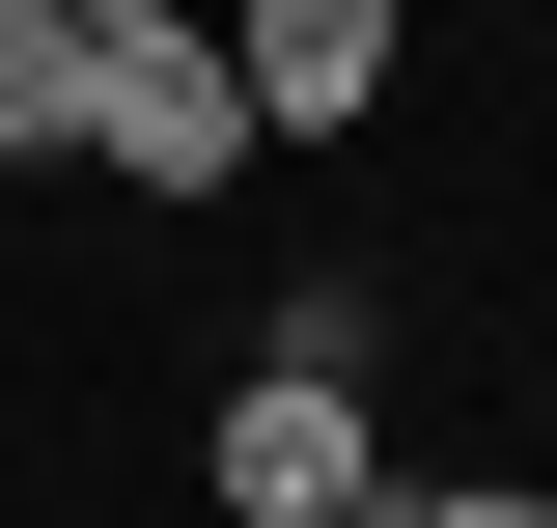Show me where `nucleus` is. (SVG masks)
<instances>
[{
  "mask_svg": "<svg viewBox=\"0 0 557 528\" xmlns=\"http://www.w3.org/2000/svg\"><path fill=\"white\" fill-rule=\"evenodd\" d=\"M57 167H112L139 223H223L278 139H251V84H223V28L168 0V28H84V139H57Z\"/></svg>",
  "mask_w": 557,
  "mask_h": 528,
  "instance_id": "f257e3e1",
  "label": "nucleus"
},
{
  "mask_svg": "<svg viewBox=\"0 0 557 528\" xmlns=\"http://www.w3.org/2000/svg\"><path fill=\"white\" fill-rule=\"evenodd\" d=\"M196 501H223V528H335V501H391V390H362V362H251V390L196 417Z\"/></svg>",
  "mask_w": 557,
  "mask_h": 528,
  "instance_id": "f03ea898",
  "label": "nucleus"
},
{
  "mask_svg": "<svg viewBox=\"0 0 557 528\" xmlns=\"http://www.w3.org/2000/svg\"><path fill=\"white\" fill-rule=\"evenodd\" d=\"M196 28L251 84V139H391V84H418V0H196Z\"/></svg>",
  "mask_w": 557,
  "mask_h": 528,
  "instance_id": "7ed1b4c3",
  "label": "nucleus"
},
{
  "mask_svg": "<svg viewBox=\"0 0 557 528\" xmlns=\"http://www.w3.org/2000/svg\"><path fill=\"white\" fill-rule=\"evenodd\" d=\"M57 139H84V28H57V0H0V167H57Z\"/></svg>",
  "mask_w": 557,
  "mask_h": 528,
  "instance_id": "20e7f679",
  "label": "nucleus"
},
{
  "mask_svg": "<svg viewBox=\"0 0 557 528\" xmlns=\"http://www.w3.org/2000/svg\"><path fill=\"white\" fill-rule=\"evenodd\" d=\"M391 528H557V473H391Z\"/></svg>",
  "mask_w": 557,
  "mask_h": 528,
  "instance_id": "39448f33",
  "label": "nucleus"
},
{
  "mask_svg": "<svg viewBox=\"0 0 557 528\" xmlns=\"http://www.w3.org/2000/svg\"><path fill=\"white\" fill-rule=\"evenodd\" d=\"M57 28H168V0H57Z\"/></svg>",
  "mask_w": 557,
  "mask_h": 528,
  "instance_id": "423d86ee",
  "label": "nucleus"
},
{
  "mask_svg": "<svg viewBox=\"0 0 557 528\" xmlns=\"http://www.w3.org/2000/svg\"><path fill=\"white\" fill-rule=\"evenodd\" d=\"M335 528H391V501H335Z\"/></svg>",
  "mask_w": 557,
  "mask_h": 528,
  "instance_id": "0eeeda50",
  "label": "nucleus"
}]
</instances>
